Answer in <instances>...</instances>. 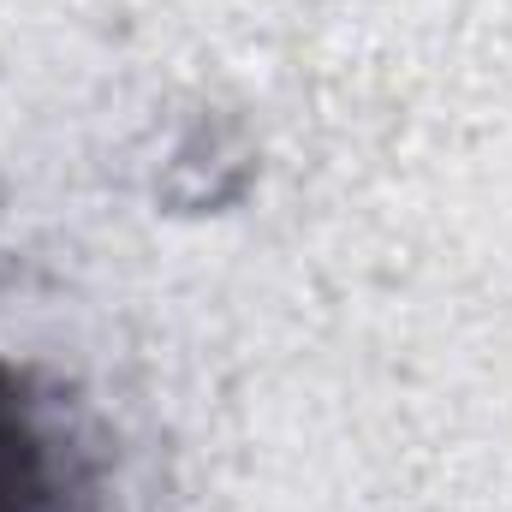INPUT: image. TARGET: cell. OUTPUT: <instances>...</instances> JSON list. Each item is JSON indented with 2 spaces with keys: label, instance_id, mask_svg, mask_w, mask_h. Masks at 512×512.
I'll return each mask as SVG.
<instances>
[{
  "label": "cell",
  "instance_id": "6da1fadb",
  "mask_svg": "<svg viewBox=\"0 0 512 512\" xmlns=\"http://www.w3.org/2000/svg\"><path fill=\"white\" fill-rule=\"evenodd\" d=\"M0 512H102L78 411L12 358H0Z\"/></svg>",
  "mask_w": 512,
  "mask_h": 512
}]
</instances>
